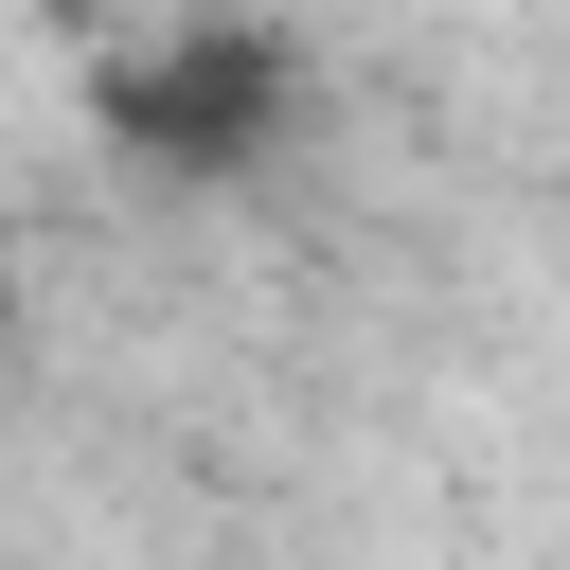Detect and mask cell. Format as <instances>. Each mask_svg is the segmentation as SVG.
<instances>
[{
    "instance_id": "1",
    "label": "cell",
    "mask_w": 570,
    "mask_h": 570,
    "mask_svg": "<svg viewBox=\"0 0 570 570\" xmlns=\"http://www.w3.org/2000/svg\"><path fill=\"white\" fill-rule=\"evenodd\" d=\"M89 125H107L125 178L232 196V178L285 160V125H303V53H285L267 18H178V36H142V53L89 89Z\"/></svg>"
}]
</instances>
